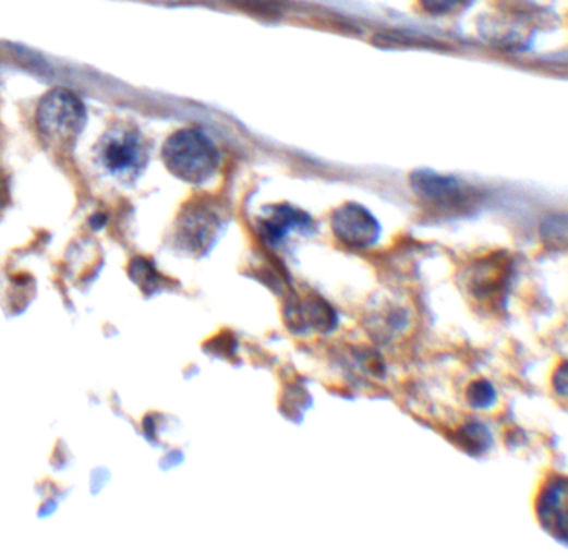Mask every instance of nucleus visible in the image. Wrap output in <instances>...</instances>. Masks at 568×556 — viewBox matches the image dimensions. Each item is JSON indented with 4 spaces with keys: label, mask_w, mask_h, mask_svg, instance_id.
<instances>
[{
    "label": "nucleus",
    "mask_w": 568,
    "mask_h": 556,
    "mask_svg": "<svg viewBox=\"0 0 568 556\" xmlns=\"http://www.w3.org/2000/svg\"><path fill=\"white\" fill-rule=\"evenodd\" d=\"M162 159L173 176L185 182L202 183L216 173L219 150L204 132L184 129L167 138Z\"/></svg>",
    "instance_id": "nucleus-1"
},
{
    "label": "nucleus",
    "mask_w": 568,
    "mask_h": 556,
    "mask_svg": "<svg viewBox=\"0 0 568 556\" xmlns=\"http://www.w3.org/2000/svg\"><path fill=\"white\" fill-rule=\"evenodd\" d=\"M40 132L50 141H74L85 125V107L75 94L65 88L49 92L37 110Z\"/></svg>",
    "instance_id": "nucleus-2"
},
{
    "label": "nucleus",
    "mask_w": 568,
    "mask_h": 556,
    "mask_svg": "<svg viewBox=\"0 0 568 556\" xmlns=\"http://www.w3.org/2000/svg\"><path fill=\"white\" fill-rule=\"evenodd\" d=\"M410 183H412L416 197L437 210L466 211L475 202L472 191L467 188L466 183L454 177L421 170L410 177Z\"/></svg>",
    "instance_id": "nucleus-3"
},
{
    "label": "nucleus",
    "mask_w": 568,
    "mask_h": 556,
    "mask_svg": "<svg viewBox=\"0 0 568 556\" xmlns=\"http://www.w3.org/2000/svg\"><path fill=\"white\" fill-rule=\"evenodd\" d=\"M100 160L116 177L129 179L137 177L147 162V152L135 132L121 129L104 138L100 145Z\"/></svg>",
    "instance_id": "nucleus-4"
},
{
    "label": "nucleus",
    "mask_w": 568,
    "mask_h": 556,
    "mask_svg": "<svg viewBox=\"0 0 568 556\" xmlns=\"http://www.w3.org/2000/svg\"><path fill=\"white\" fill-rule=\"evenodd\" d=\"M330 226L334 235L353 249H368L380 239V223L367 208L353 202L334 210Z\"/></svg>",
    "instance_id": "nucleus-5"
},
{
    "label": "nucleus",
    "mask_w": 568,
    "mask_h": 556,
    "mask_svg": "<svg viewBox=\"0 0 568 556\" xmlns=\"http://www.w3.org/2000/svg\"><path fill=\"white\" fill-rule=\"evenodd\" d=\"M567 479L555 475L545 483L539 500H536V517L542 529L551 533L555 540L567 545Z\"/></svg>",
    "instance_id": "nucleus-6"
},
{
    "label": "nucleus",
    "mask_w": 568,
    "mask_h": 556,
    "mask_svg": "<svg viewBox=\"0 0 568 556\" xmlns=\"http://www.w3.org/2000/svg\"><path fill=\"white\" fill-rule=\"evenodd\" d=\"M292 232H314L311 215L289 204L273 205L257 226L258 239L264 245L277 246Z\"/></svg>",
    "instance_id": "nucleus-7"
},
{
    "label": "nucleus",
    "mask_w": 568,
    "mask_h": 556,
    "mask_svg": "<svg viewBox=\"0 0 568 556\" xmlns=\"http://www.w3.org/2000/svg\"><path fill=\"white\" fill-rule=\"evenodd\" d=\"M287 324L295 331L315 330L318 334H330L337 327V314L333 306L328 305L321 297H305L290 303Z\"/></svg>",
    "instance_id": "nucleus-8"
},
{
    "label": "nucleus",
    "mask_w": 568,
    "mask_h": 556,
    "mask_svg": "<svg viewBox=\"0 0 568 556\" xmlns=\"http://www.w3.org/2000/svg\"><path fill=\"white\" fill-rule=\"evenodd\" d=\"M510 275V262L507 257H488L479 262L475 268L470 270L469 286L470 293L479 302H497L500 293L505 292Z\"/></svg>",
    "instance_id": "nucleus-9"
},
{
    "label": "nucleus",
    "mask_w": 568,
    "mask_h": 556,
    "mask_svg": "<svg viewBox=\"0 0 568 556\" xmlns=\"http://www.w3.org/2000/svg\"><path fill=\"white\" fill-rule=\"evenodd\" d=\"M456 444H459L467 454L481 455L491 448L492 435L487 426L482 425L481 422H470L457 430Z\"/></svg>",
    "instance_id": "nucleus-10"
},
{
    "label": "nucleus",
    "mask_w": 568,
    "mask_h": 556,
    "mask_svg": "<svg viewBox=\"0 0 568 556\" xmlns=\"http://www.w3.org/2000/svg\"><path fill=\"white\" fill-rule=\"evenodd\" d=\"M467 400L473 409H491L497 401V390L487 380H475L467 388Z\"/></svg>",
    "instance_id": "nucleus-11"
},
{
    "label": "nucleus",
    "mask_w": 568,
    "mask_h": 556,
    "mask_svg": "<svg viewBox=\"0 0 568 556\" xmlns=\"http://www.w3.org/2000/svg\"><path fill=\"white\" fill-rule=\"evenodd\" d=\"M421 4L428 14L448 15L469 8L472 0H421Z\"/></svg>",
    "instance_id": "nucleus-12"
},
{
    "label": "nucleus",
    "mask_w": 568,
    "mask_h": 556,
    "mask_svg": "<svg viewBox=\"0 0 568 556\" xmlns=\"http://www.w3.org/2000/svg\"><path fill=\"white\" fill-rule=\"evenodd\" d=\"M558 232L567 233V220H565V217H561L560 220H558V217H554V219H548L547 222L542 226V239H545V242L555 243V245H557V243L565 245L567 240L558 237Z\"/></svg>",
    "instance_id": "nucleus-13"
},
{
    "label": "nucleus",
    "mask_w": 568,
    "mask_h": 556,
    "mask_svg": "<svg viewBox=\"0 0 568 556\" xmlns=\"http://www.w3.org/2000/svg\"><path fill=\"white\" fill-rule=\"evenodd\" d=\"M554 387L561 397L567 395V363H561L560 368H557V372H555Z\"/></svg>",
    "instance_id": "nucleus-14"
}]
</instances>
